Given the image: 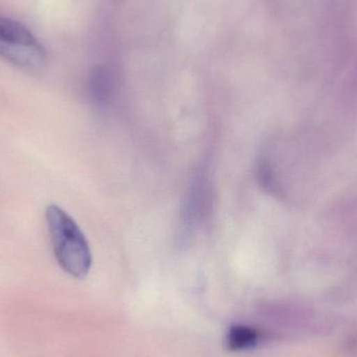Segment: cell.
Wrapping results in <instances>:
<instances>
[{
  "instance_id": "cell-1",
  "label": "cell",
  "mask_w": 357,
  "mask_h": 357,
  "mask_svg": "<svg viewBox=\"0 0 357 357\" xmlns=\"http://www.w3.org/2000/svg\"><path fill=\"white\" fill-rule=\"evenodd\" d=\"M45 218L54 257L61 268L75 278L87 276L92 266V254L79 225L54 204L46 208Z\"/></svg>"
},
{
  "instance_id": "cell-2",
  "label": "cell",
  "mask_w": 357,
  "mask_h": 357,
  "mask_svg": "<svg viewBox=\"0 0 357 357\" xmlns=\"http://www.w3.org/2000/svg\"><path fill=\"white\" fill-rule=\"evenodd\" d=\"M0 56L15 66L38 70L45 64V48L22 23L0 16Z\"/></svg>"
},
{
  "instance_id": "cell-3",
  "label": "cell",
  "mask_w": 357,
  "mask_h": 357,
  "mask_svg": "<svg viewBox=\"0 0 357 357\" xmlns=\"http://www.w3.org/2000/svg\"><path fill=\"white\" fill-rule=\"evenodd\" d=\"M259 340V331L255 328L245 325H235L229 331L227 346L231 351H241L253 348Z\"/></svg>"
}]
</instances>
